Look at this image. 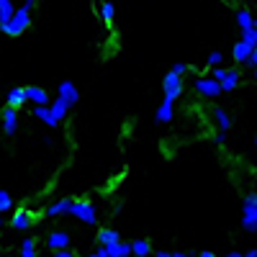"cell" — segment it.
<instances>
[{
	"label": "cell",
	"mask_w": 257,
	"mask_h": 257,
	"mask_svg": "<svg viewBox=\"0 0 257 257\" xmlns=\"http://www.w3.org/2000/svg\"><path fill=\"white\" fill-rule=\"evenodd\" d=\"M211 118H213V123H216L219 132H229V128H231V116L224 108H219V105L211 111Z\"/></svg>",
	"instance_id": "obj_17"
},
{
	"label": "cell",
	"mask_w": 257,
	"mask_h": 257,
	"mask_svg": "<svg viewBox=\"0 0 257 257\" xmlns=\"http://www.w3.org/2000/svg\"><path fill=\"white\" fill-rule=\"evenodd\" d=\"M21 257H36V242L31 237H26L21 244Z\"/></svg>",
	"instance_id": "obj_26"
},
{
	"label": "cell",
	"mask_w": 257,
	"mask_h": 257,
	"mask_svg": "<svg viewBox=\"0 0 257 257\" xmlns=\"http://www.w3.org/2000/svg\"><path fill=\"white\" fill-rule=\"evenodd\" d=\"M36 3H39V0H26V3H24V6H26V8H31V11H34V6H36Z\"/></svg>",
	"instance_id": "obj_35"
},
{
	"label": "cell",
	"mask_w": 257,
	"mask_h": 257,
	"mask_svg": "<svg viewBox=\"0 0 257 257\" xmlns=\"http://www.w3.org/2000/svg\"><path fill=\"white\" fill-rule=\"evenodd\" d=\"M29 100V95H26V88H13L8 95H6V105L8 108H21Z\"/></svg>",
	"instance_id": "obj_16"
},
{
	"label": "cell",
	"mask_w": 257,
	"mask_h": 257,
	"mask_svg": "<svg viewBox=\"0 0 257 257\" xmlns=\"http://www.w3.org/2000/svg\"><path fill=\"white\" fill-rule=\"evenodd\" d=\"M57 98H62L64 103L70 105H77V100H80V90H77V85L72 82V80H64V82H59V90H57Z\"/></svg>",
	"instance_id": "obj_6"
},
{
	"label": "cell",
	"mask_w": 257,
	"mask_h": 257,
	"mask_svg": "<svg viewBox=\"0 0 257 257\" xmlns=\"http://www.w3.org/2000/svg\"><path fill=\"white\" fill-rule=\"evenodd\" d=\"M18 121H21V116H18V108H3V134H8V137H13L16 132H18Z\"/></svg>",
	"instance_id": "obj_7"
},
{
	"label": "cell",
	"mask_w": 257,
	"mask_h": 257,
	"mask_svg": "<svg viewBox=\"0 0 257 257\" xmlns=\"http://www.w3.org/2000/svg\"><path fill=\"white\" fill-rule=\"evenodd\" d=\"M132 249H134V257H149L152 254V244H149L147 239H134Z\"/></svg>",
	"instance_id": "obj_23"
},
{
	"label": "cell",
	"mask_w": 257,
	"mask_h": 257,
	"mask_svg": "<svg viewBox=\"0 0 257 257\" xmlns=\"http://www.w3.org/2000/svg\"><path fill=\"white\" fill-rule=\"evenodd\" d=\"M242 226L247 231H257V196H247L242 206Z\"/></svg>",
	"instance_id": "obj_3"
},
{
	"label": "cell",
	"mask_w": 257,
	"mask_h": 257,
	"mask_svg": "<svg viewBox=\"0 0 257 257\" xmlns=\"http://www.w3.org/2000/svg\"><path fill=\"white\" fill-rule=\"evenodd\" d=\"M239 82H242V72H239L237 67H229V70H226V77L221 80V90H224V93H231V90L239 88Z\"/></svg>",
	"instance_id": "obj_11"
},
{
	"label": "cell",
	"mask_w": 257,
	"mask_h": 257,
	"mask_svg": "<svg viewBox=\"0 0 257 257\" xmlns=\"http://www.w3.org/2000/svg\"><path fill=\"white\" fill-rule=\"evenodd\" d=\"M52 257H75V252H70V249H59V252H52Z\"/></svg>",
	"instance_id": "obj_30"
},
{
	"label": "cell",
	"mask_w": 257,
	"mask_h": 257,
	"mask_svg": "<svg viewBox=\"0 0 257 257\" xmlns=\"http://www.w3.org/2000/svg\"><path fill=\"white\" fill-rule=\"evenodd\" d=\"M247 67H252V70H257V49L252 52V57H249V62H247Z\"/></svg>",
	"instance_id": "obj_32"
},
{
	"label": "cell",
	"mask_w": 257,
	"mask_h": 257,
	"mask_svg": "<svg viewBox=\"0 0 257 257\" xmlns=\"http://www.w3.org/2000/svg\"><path fill=\"white\" fill-rule=\"evenodd\" d=\"M244 257H257V249H249V252H247Z\"/></svg>",
	"instance_id": "obj_39"
},
{
	"label": "cell",
	"mask_w": 257,
	"mask_h": 257,
	"mask_svg": "<svg viewBox=\"0 0 257 257\" xmlns=\"http://www.w3.org/2000/svg\"><path fill=\"white\" fill-rule=\"evenodd\" d=\"M254 49H257V47H252V44H247V41H242V39H239L237 44L231 47V57H234V62H237V64H247Z\"/></svg>",
	"instance_id": "obj_8"
},
{
	"label": "cell",
	"mask_w": 257,
	"mask_h": 257,
	"mask_svg": "<svg viewBox=\"0 0 257 257\" xmlns=\"http://www.w3.org/2000/svg\"><path fill=\"white\" fill-rule=\"evenodd\" d=\"M254 82H257V70H254Z\"/></svg>",
	"instance_id": "obj_41"
},
{
	"label": "cell",
	"mask_w": 257,
	"mask_h": 257,
	"mask_svg": "<svg viewBox=\"0 0 257 257\" xmlns=\"http://www.w3.org/2000/svg\"><path fill=\"white\" fill-rule=\"evenodd\" d=\"M196 90H198V95H203V98H216V95L224 93V90H221V82L213 80L211 75L196 80Z\"/></svg>",
	"instance_id": "obj_5"
},
{
	"label": "cell",
	"mask_w": 257,
	"mask_h": 257,
	"mask_svg": "<svg viewBox=\"0 0 257 257\" xmlns=\"http://www.w3.org/2000/svg\"><path fill=\"white\" fill-rule=\"evenodd\" d=\"M70 216H75V219H80V221H85V224H98V211H95V206L88 203V201H75Z\"/></svg>",
	"instance_id": "obj_4"
},
{
	"label": "cell",
	"mask_w": 257,
	"mask_h": 257,
	"mask_svg": "<svg viewBox=\"0 0 257 257\" xmlns=\"http://www.w3.org/2000/svg\"><path fill=\"white\" fill-rule=\"evenodd\" d=\"M221 62H224V54L221 52H211L208 59H206V67L213 70V67H221Z\"/></svg>",
	"instance_id": "obj_27"
},
{
	"label": "cell",
	"mask_w": 257,
	"mask_h": 257,
	"mask_svg": "<svg viewBox=\"0 0 257 257\" xmlns=\"http://www.w3.org/2000/svg\"><path fill=\"white\" fill-rule=\"evenodd\" d=\"M98 242H100V247L116 244V242H121V234H118L116 229H100V231H98Z\"/></svg>",
	"instance_id": "obj_21"
},
{
	"label": "cell",
	"mask_w": 257,
	"mask_h": 257,
	"mask_svg": "<svg viewBox=\"0 0 257 257\" xmlns=\"http://www.w3.org/2000/svg\"><path fill=\"white\" fill-rule=\"evenodd\" d=\"M173 116H175V103L173 100H162L157 113H155V121L157 123H170V121H173Z\"/></svg>",
	"instance_id": "obj_13"
},
{
	"label": "cell",
	"mask_w": 257,
	"mask_h": 257,
	"mask_svg": "<svg viewBox=\"0 0 257 257\" xmlns=\"http://www.w3.org/2000/svg\"><path fill=\"white\" fill-rule=\"evenodd\" d=\"M170 72H175V75H180V77H183V75L188 72V64H185V62H175V64H173V70H170Z\"/></svg>",
	"instance_id": "obj_28"
},
{
	"label": "cell",
	"mask_w": 257,
	"mask_h": 257,
	"mask_svg": "<svg viewBox=\"0 0 257 257\" xmlns=\"http://www.w3.org/2000/svg\"><path fill=\"white\" fill-rule=\"evenodd\" d=\"M88 257H108V252H105V247H98L93 254H88Z\"/></svg>",
	"instance_id": "obj_33"
},
{
	"label": "cell",
	"mask_w": 257,
	"mask_h": 257,
	"mask_svg": "<svg viewBox=\"0 0 257 257\" xmlns=\"http://www.w3.org/2000/svg\"><path fill=\"white\" fill-rule=\"evenodd\" d=\"M162 90H165V100H173V103H175V100L183 95V90H185V82H183L180 75L167 72L165 80H162Z\"/></svg>",
	"instance_id": "obj_2"
},
{
	"label": "cell",
	"mask_w": 257,
	"mask_h": 257,
	"mask_svg": "<svg viewBox=\"0 0 257 257\" xmlns=\"http://www.w3.org/2000/svg\"><path fill=\"white\" fill-rule=\"evenodd\" d=\"M155 257H173V252H165V249H160V252H155Z\"/></svg>",
	"instance_id": "obj_34"
},
{
	"label": "cell",
	"mask_w": 257,
	"mask_h": 257,
	"mask_svg": "<svg viewBox=\"0 0 257 257\" xmlns=\"http://www.w3.org/2000/svg\"><path fill=\"white\" fill-rule=\"evenodd\" d=\"M47 247H49L52 252L70 249V234H67V231H52L49 239H47Z\"/></svg>",
	"instance_id": "obj_9"
},
{
	"label": "cell",
	"mask_w": 257,
	"mask_h": 257,
	"mask_svg": "<svg viewBox=\"0 0 257 257\" xmlns=\"http://www.w3.org/2000/svg\"><path fill=\"white\" fill-rule=\"evenodd\" d=\"M26 95H29V100H31L34 105H52L49 93H47L44 88H39V85H29V88H26Z\"/></svg>",
	"instance_id": "obj_10"
},
{
	"label": "cell",
	"mask_w": 257,
	"mask_h": 257,
	"mask_svg": "<svg viewBox=\"0 0 257 257\" xmlns=\"http://www.w3.org/2000/svg\"><path fill=\"white\" fill-rule=\"evenodd\" d=\"M31 224H34V213H31V211H26V208L16 211V216L11 219V226H13V229H21V231H26Z\"/></svg>",
	"instance_id": "obj_12"
},
{
	"label": "cell",
	"mask_w": 257,
	"mask_h": 257,
	"mask_svg": "<svg viewBox=\"0 0 257 257\" xmlns=\"http://www.w3.org/2000/svg\"><path fill=\"white\" fill-rule=\"evenodd\" d=\"M198 257H216V254H213V252H201Z\"/></svg>",
	"instance_id": "obj_37"
},
{
	"label": "cell",
	"mask_w": 257,
	"mask_h": 257,
	"mask_svg": "<svg viewBox=\"0 0 257 257\" xmlns=\"http://www.w3.org/2000/svg\"><path fill=\"white\" fill-rule=\"evenodd\" d=\"M173 257H190V254H185V252H173Z\"/></svg>",
	"instance_id": "obj_38"
},
{
	"label": "cell",
	"mask_w": 257,
	"mask_h": 257,
	"mask_svg": "<svg viewBox=\"0 0 257 257\" xmlns=\"http://www.w3.org/2000/svg\"><path fill=\"white\" fill-rule=\"evenodd\" d=\"M72 203L75 201H70V198H62V201L52 203L47 208V216H67V213H72Z\"/></svg>",
	"instance_id": "obj_18"
},
{
	"label": "cell",
	"mask_w": 257,
	"mask_h": 257,
	"mask_svg": "<svg viewBox=\"0 0 257 257\" xmlns=\"http://www.w3.org/2000/svg\"><path fill=\"white\" fill-rule=\"evenodd\" d=\"M254 21H257V18L252 16V11H247V8H239V11H237V26H239V31L252 29Z\"/></svg>",
	"instance_id": "obj_20"
},
{
	"label": "cell",
	"mask_w": 257,
	"mask_h": 257,
	"mask_svg": "<svg viewBox=\"0 0 257 257\" xmlns=\"http://www.w3.org/2000/svg\"><path fill=\"white\" fill-rule=\"evenodd\" d=\"M16 6H13V0H0V26H6L11 24V18L16 16Z\"/></svg>",
	"instance_id": "obj_19"
},
{
	"label": "cell",
	"mask_w": 257,
	"mask_h": 257,
	"mask_svg": "<svg viewBox=\"0 0 257 257\" xmlns=\"http://www.w3.org/2000/svg\"><path fill=\"white\" fill-rule=\"evenodd\" d=\"M213 142H216L219 147H221V144H226V132H219L216 137H213Z\"/></svg>",
	"instance_id": "obj_31"
},
{
	"label": "cell",
	"mask_w": 257,
	"mask_h": 257,
	"mask_svg": "<svg viewBox=\"0 0 257 257\" xmlns=\"http://www.w3.org/2000/svg\"><path fill=\"white\" fill-rule=\"evenodd\" d=\"M13 211V196L8 190H0V213H8Z\"/></svg>",
	"instance_id": "obj_25"
},
{
	"label": "cell",
	"mask_w": 257,
	"mask_h": 257,
	"mask_svg": "<svg viewBox=\"0 0 257 257\" xmlns=\"http://www.w3.org/2000/svg\"><path fill=\"white\" fill-rule=\"evenodd\" d=\"M108 257H134V249H132V242H116V244H108L105 247Z\"/></svg>",
	"instance_id": "obj_14"
},
{
	"label": "cell",
	"mask_w": 257,
	"mask_h": 257,
	"mask_svg": "<svg viewBox=\"0 0 257 257\" xmlns=\"http://www.w3.org/2000/svg\"><path fill=\"white\" fill-rule=\"evenodd\" d=\"M211 77L221 82V80L226 77V67H213V70H211Z\"/></svg>",
	"instance_id": "obj_29"
},
{
	"label": "cell",
	"mask_w": 257,
	"mask_h": 257,
	"mask_svg": "<svg viewBox=\"0 0 257 257\" xmlns=\"http://www.w3.org/2000/svg\"><path fill=\"white\" fill-rule=\"evenodd\" d=\"M100 18H103V24H105V26H111V24H113V18H116L113 0H103V3H100Z\"/></svg>",
	"instance_id": "obj_22"
},
{
	"label": "cell",
	"mask_w": 257,
	"mask_h": 257,
	"mask_svg": "<svg viewBox=\"0 0 257 257\" xmlns=\"http://www.w3.org/2000/svg\"><path fill=\"white\" fill-rule=\"evenodd\" d=\"M49 108H52V113H54V116H57V118L62 121L64 116H67V111H70V105L64 103L62 98H54V100H52V105H49Z\"/></svg>",
	"instance_id": "obj_24"
},
{
	"label": "cell",
	"mask_w": 257,
	"mask_h": 257,
	"mask_svg": "<svg viewBox=\"0 0 257 257\" xmlns=\"http://www.w3.org/2000/svg\"><path fill=\"white\" fill-rule=\"evenodd\" d=\"M34 116L39 118V121H44L47 126H59V118L52 113V108H49V105H34Z\"/></svg>",
	"instance_id": "obj_15"
},
{
	"label": "cell",
	"mask_w": 257,
	"mask_h": 257,
	"mask_svg": "<svg viewBox=\"0 0 257 257\" xmlns=\"http://www.w3.org/2000/svg\"><path fill=\"white\" fill-rule=\"evenodd\" d=\"M29 26H31V8L21 6V8L16 11V16L11 18V24L0 26V31H3L6 36H21V34H24Z\"/></svg>",
	"instance_id": "obj_1"
},
{
	"label": "cell",
	"mask_w": 257,
	"mask_h": 257,
	"mask_svg": "<svg viewBox=\"0 0 257 257\" xmlns=\"http://www.w3.org/2000/svg\"><path fill=\"white\" fill-rule=\"evenodd\" d=\"M224 257H244V254H242V252H226Z\"/></svg>",
	"instance_id": "obj_36"
},
{
	"label": "cell",
	"mask_w": 257,
	"mask_h": 257,
	"mask_svg": "<svg viewBox=\"0 0 257 257\" xmlns=\"http://www.w3.org/2000/svg\"><path fill=\"white\" fill-rule=\"evenodd\" d=\"M0 229H3V213H0Z\"/></svg>",
	"instance_id": "obj_40"
},
{
	"label": "cell",
	"mask_w": 257,
	"mask_h": 257,
	"mask_svg": "<svg viewBox=\"0 0 257 257\" xmlns=\"http://www.w3.org/2000/svg\"><path fill=\"white\" fill-rule=\"evenodd\" d=\"M254 147H257V134H254Z\"/></svg>",
	"instance_id": "obj_42"
}]
</instances>
